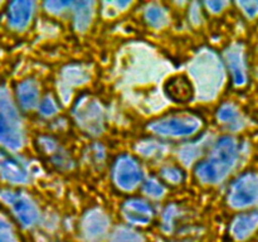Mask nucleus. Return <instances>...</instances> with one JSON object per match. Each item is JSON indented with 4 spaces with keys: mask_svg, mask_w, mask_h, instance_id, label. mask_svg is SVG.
Here are the masks:
<instances>
[{
    "mask_svg": "<svg viewBox=\"0 0 258 242\" xmlns=\"http://www.w3.org/2000/svg\"><path fill=\"white\" fill-rule=\"evenodd\" d=\"M144 18H145L146 23L150 25L151 28H155V29H160L164 28L165 25H168L169 23V15L168 12L165 10V8L161 7L160 4H149L145 8V12H144Z\"/></svg>",
    "mask_w": 258,
    "mask_h": 242,
    "instance_id": "aec40b11",
    "label": "nucleus"
},
{
    "mask_svg": "<svg viewBox=\"0 0 258 242\" xmlns=\"http://www.w3.org/2000/svg\"><path fill=\"white\" fill-rule=\"evenodd\" d=\"M24 141L19 111L9 91L0 86V145L15 151L23 148Z\"/></svg>",
    "mask_w": 258,
    "mask_h": 242,
    "instance_id": "7ed1b4c3",
    "label": "nucleus"
},
{
    "mask_svg": "<svg viewBox=\"0 0 258 242\" xmlns=\"http://www.w3.org/2000/svg\"><path fill=\"white\" fill-rule=\"evenodd\" d=\"M169 97L176 102H188L196 93V87L185 76H176L170 78L165 85Z\"/></svg>",
    "mask_w": 258,
    "mask_h": 242,
    "instance_id": "dca6fc26",
    "label": "nucleus"
},
{
    "mask_svg": "<svg viewBox=\"0 0 258 242\" xmlns=\"http://www.w3.org/2000/svg\"><path fill=\"white\" fill-rule=\"evenodd\" d=\"M204 144H206V140H201L198 143L185 144V145L181 146V149L179 150V158L183 161V164H185V165L193 164L203 154Z\"/></svg>",
    "mask_w": 258,
    "mask_h": 242,
    "instance_id": "4be33fe9",
    "label": "nucleus"
},
{
    "mask_svg": "<svg viewBox=\"0 0 258 242\" xmlns=\"http://www.w3.org/2000/svg\"><path fill=\"white\" fill-rule=\"evenodd\" d=\"M110 228V217L101 208L87 211L81 222V231L87 242H102Z\"/></svg>",
    "mask_w": 258,
    "mask_h": 242,
    "instance_id": "1a4fd4ad",
    "label": "nucleus"
},
{
    "mask_svg": "<svg viewBox=\"0 0 258 242\" xmlns=\"http://www.w3.org/2000/svg\"><path fill=\"white\" fill-rule=\"evenodd\" d=\"M228 5V3L227 2H223V0H216V2H207L206 3V7L207 9L209 10V12L214 13V14H217V13H221L222 10L224 9V8Z\"/></svg>",
    "mask_w": 258,
    "mask_h": 242,
    "instance_id": "2f4dec72",
    "label": "nucleus"
},
{
    "mask_svg": "<svg viewBox=\"0 0 258 242\" xmlns=\"http://www.w3.org/2000/svg\"><path fill=\"white\" fill-rule=\"evenodd\" d=\"M143 191L144 193L146 194L148 197L154 199H160L165 196L166 193V189L158 179L155 178H150L144 183L143 186Z\"/></svg>",
    "mask_w": 258,
    "mask_h": 242,
    "instance_id": "393cba45",
    "label": "nucleus"
},
{
    "mask_svg": "<svg viewBox=\"0 0 258 242\" xmlns=\"http://www.w3.org/2000/svg\"><path fill=\"white\" fill-rule=\"evenodd\" d=\"M112 179L121 191H134L143 179L140 164L131 155L118 156L112 169Z\"/></svg>",
    "mask_w": 258,
    "mask_h": 242,
    "instance_id": "6e6552de",
    "label": "nucleus"
},
{
    "mask_svg": "<svg viewBox=\"0 0 258 242\" xmlns=\"http://www.w3.org/2000/svg\"><path fill=\"white\" fill-rule=\"evenodd\" d=\"M161 176L166 182L173 184L180 183L184 178L183 171L179 168H176V166H165V168H163L161 169Z\"/></svg>",
    "mask_w": 258,
    "mask_h": 242,
    "instance_id": "bb28decb",
    "label": "nucleus"
},
{
    "mask_svg": "<svg viewBox=\"0 0 258 242\" xmlns=\"http://www.w3.org/2000/svg\"><path fill=\"white\" fill-rule=\"evenodd\" d=\"M38 111L44 117H52L58 112V105L52 96L47 95L38 105Z\"/></svg>",
    "mask_w": 258,
    "mask_h": 242,
    "instance_id": "a878e982",
    "label": "nucleus"
},
{
    "mask_svg": "<svg viewBox=\"0 0 258 242\" xmlns=\"http://www.w3.org/2000/svg\"><path fill=\"white\" fill-rule=\"evenodd\" d=\"M0 242H15L12 227L4 221H0Z\"/></svg>",
    "mask_w": 258,
    "mask_h": 242,
    "instance_id": "c756f323",
    "label": "nucleus"
},
{
    "mask_svg": "<svg viewBox=\"0 0 258 242\" xmlns=\"http://www.w3.org/2000/svg\"><path fill=\"white\" fill-rule=\"evenodd\" d=\"M241 158V145L233 136H222L216 141L211 155L196 168V175L202 183L217 184L227 178Z\"/></svg>",
    "mask_w": 258,
    "mask_h": 242,
    "instance_id": "f257e3e1",
    "label": "nucleus"
},
{
    "mask_svg": "<svg viewBox=\"0 0 258 242\" xmlns=\"http://www.w3.org/2000/svg\"><path fill=\"white\" fill-rule=\"evenodd\" d=\"M227 201L232 208L236 209L258 206V174L246 173L233 182Z\"/></svg>",
    "mask_w": 258,
    "mask_h": 242,
    "instance_id": "0eeeda50",
    "label": "nucleus"
},
{
    "mask_svg": "<svg viewBox=\"0 0 258 242\" xmlns=\"http://www.w3.org/2000/svg\"><path fill=\"white\" fill-rule=\"evenodd\" d=\"M0 176L10 184H25L29 182V169L24 161L0 150Z\"/></svg>",
    "mask_w": 258,
    "mask_h": 242,
    "instance_id": "9b49d317",
    "label": "nucleus"
},
{
    "mask_svg": "<svg viewBox=\"0 0 258 242\" xmlns=\"http://www.w3.org/2000/svg\"><path fill=\"white\" fill-rule=\"evenodd\" d=\"M73 116L78 126L90 135H100L105 129V111L102 105L92 97L80 98L73 107Z\"/></svg>",
    "mask_w": 258,
    "mask_h": 242,
    "instance_id": "39448f33",
    "label": "nucleus"
},
{
    "mask_svg": "<svg viewBox=\"0 0 258 242\" xmlns=\"http://www.w3.org/2000/svg\"><path fill=\"white\" fill-rule=\"evenodd\" d=\"M189 18H190L191 23L196 25L201 24L202 23V12H201V5L198 3H194L190 8V12H189Z\"/></svg>",
    "mask_w": 258,
    "mask_h": 242,
    "instance_id": "7c9ffc66",
    "label": "nucleus"
},
{
    "mask_svg": "<svg viewBox=\"0 0 258 242\" xmlns=\"http://www.w3.org/2000/svg\"><path fill=\"white\" fill-rule=\"evenodd\" d=\"M73 2H45L44 8L47 12L52 13V14H62L63 12H66L67 9L72 8Z\"/></svg>",
    "mask_w": 258,
    "mask_h": 242,
    "instance_id": "cd10ccee",
    "label": "nucleus"
},
{
    "mask_svg": "<svg viewBox=\"0 0 258 242\" xmlns=\"http://www.w3.org/2000/svg\"><path fill=\"white\" fill-rule=\"evenodd\" d=\"M88 81H90V72L82 65H70L63 68L59 76L60 96L63 101L67 102L73 88L85 85Z\"/></svg>",
    "mask_w": 258,
    "mask_h": 242,
    "instance_id": "f8f14e48",
    "label": "nucleus"
},
{
    "mask_svg": "<svg viewBox=\"0 0 258 242\" xmlns=\"http://www.w3.org/2000/svg\"><path fill=\"white\" fill-rule=\"evenodd\" d=\"M122 216L130 224L145 226L150 223L154 217V211L148 202L139 198L127 199L122 204Z\"/></svg>",
    "mask_w": 258,
    "mask_h": 242,
    "instance_id": "4468645a",
    "label": "nucleus"
},
{
    "mask_svg": "<svg viewBox=\"0 0 258 242\" xmlns=\"http://www.w3.org/2000/svg\"><path fill=\"white\" fill-rule=\"evenodd\" d=\"M237 5L249 19H253L258 15V2H238Z\"/></svg>",
    "mask_w": 258,
    "mask_h": 242,
    "instance_id": "c85d7f7f",
    "label": "nucleus"
},
{
    "mask_svg": "<svg viewBox=\"0 0 258 242\" xmlns=\"http://www.w3.org/2000/svg\"><path fill=\"white\" fill-rule=\"evenodd\" d=\"M228 67L232 72L233 82L236 86H243L247 82V63L243 45L234 43L224 52Z\"/></svg>",
    "mask_w": 258,
    "mask_h": 242,
    "instance_id": "ddd939ff",
    "label": "nucleus"
},
{
    "mask_svg": "<svg viewBox=\"0 0 258 242\" xmlns=\"http://www.w3.org/2000/svg\"><path fill=\"white\" fill-rule=\"evenodd\" d=\"M202 118L193 113H180L159 118L149 124V130L165 138H186L202 128Z\"/></svg>",
    "mask_w": 258,
    "mask_h": 242,
    "instance_id": "20e7f679",
    "label": "nucleus"
},
{
    "mask_svg": "<svg viewBox=\"0 0 258 242\" xmlns=\"http://www.w3.org/2000/svg\"><path fill=\"white\" fill-rule=\"evenodd\" d=\"M0 201L9 206L15 218L24 228H30L39 221V209L27 194L10 189H0Z\"/></svg>",
    "mask_w": 258,
    "mask_h": 242,
    "instance_id": "423d86ee",
    "label": "nucleus"
},
{
    "mask_svg": "<svg viewBox=\"0 0 258 242\" xmlns=\"http://www.w3.org/2000/svg\"><path fill=\"white\" fill-rule=\"evenodd\" d=\"M179 216H180V212H179V208L175 204H170V206L166 207L163 213V223H161V228L165 233L173 232L175 221Z\"/></svg>",
    "mask_w": 258,
    "mask_h": 242,
    "instance_id": "b1692460",
    "label": "nucleus"
},
{
    "mask_svg": "<svg viewBox=\"0 0 258 242\" xmlns=\"http://www.w3.org/2000/svg\"><path fill=\"white\" fill-rule=\"evenodd\" d=\"M95 5L93 2H76L72 4L73 25L77 32H86L88 29L95 15Z\"/></svg>",
    "mask_w": 258,
    "mask_h": 242,
    "instance_id": "a211bd4d",
    "label": "nucleus"
},
{
    "mask_svg": "<svg viewBox=\"0 0 258 242\" xmlns=\"http://www.w3.org/2000/svg\"><path fill=\"white\" fill-rule=\"evenodd\" d=\"M34 12L35 3L30 0H17L9 3L7 10L8 25L17 32L27 29L32 22Z\"/></svg>",
    "mask_w": 258,
    "mask_h": 242,
    "instance_id": "9d476101",
    "label": "nucleus"
},
{
    "mask_svg": "<svg viewBox=\"0 0 258 242\" xmlns=\"http://www.w3.org/2000/svg\"><path fill=\"white\" fill-rule=\"evenodd\" d=\"M189 73L196 86L197 97L201 100H213L223 87L226 73L223 63L216 52L203 49L189 65Z\"/></svg>",
    "mask_w": 258,
    "mask_h": 242,
    "instance_id": "f03ea898",
    "label": "nucleus"
},
{
    "mask_svg": "<svg viewBox=\"0 0 258 242\" xmlns=\"http://www.w3.org/2000/svg\"><path fill=\"white\" fill-rule=\"evenodd\" d=\"M0 5H2V3H0Z\"/></svg>",
    "mask_w": 258,
    "mask_h": 242,
    "instance_id": "473e14b6",
    "label": "nucleus"
},
{
    "mask_svg": "<svg viewBox=\"0 0 258 242\" xmlns=\"http://www.w3.org/2000/svg\"><path fill=\"white\" fill-rule=\"evenodd\" d=\"M217 118L219 123L227 125V128L232 131H237L244 126V120L241 112L233 103H224L217 111Z\"/></svg>",
    "mask_w": 258,
    "mask_h": 242,
    "instance_id": "6ab92c4d",
    "label": "nucleus"
},
{
    "mask_svg": "<svg viewBox=\"0 0 258 242\" xmlns=\"http://www.w3.org/2000/svg\"><path fill=\"white\" fill-rule=\"evenodd\" d=\"M110 242H145V238L135 229L121 226L115 229Z\"/></svg>",
    "mask_w": 258,
    "mask_h": 242,
    "instance_id": "5701e85b",
    "label": "nucleus"
},
{
    "mask_svg": "<svg viewBox=\"0 0 258 242\" xmlns=\"http://www.w3.org/2000/svg\"><path fill=\"white\" fill-rule=\"evenodd\" d=\"M17 100L23 110H32L39 105V85L37 81L28 78L17 86Z\"/></svg>",
    "mask_w": 258,
    "mask_h": 242,
    "instance_id": "f3484780",
    "label": "nucleus"
},
{
    "mask_svg": "<svg viewBox=\"0 0 258 242\" xmlns=\"http://www.w3.org/2000/svg\"><path fill=\"white\" fill-rule=\"evenodd\" d=\"M136 150L139 154L146 158H161L168 153V146L166 144L160 143L158 140H141L136 145Z\"/></svg>",
    "mask_w": 258,
    "mask_h": 242,
    "instance_id": "412c9836",
    "label": "nucleus"
},
{
    "mask_svg": "<svg viewBox=\"0 0 258 242\" xmlns=\"http://www.w3.org/2000/svg\"><path fill=\"white\" fill-rule=\"evenodd\" d=\"M258 228V211L241 213L232 221L229 231L236 241H244L249 238Z\"/></svg>",
    "mask_w": 258,
    "mask_h": 242,
    "instance_id": "2eb2a0df",
    "label": "nucleus"
}]
</instances>
